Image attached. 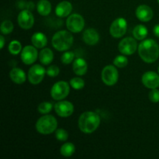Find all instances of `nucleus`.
<instances>
[{
    "label": "nucleus",
    "instance_id": "9b49d317",
    "mask_svg": "<svg viewBox=\"0 0 159 159\" xmlns=\"http://www.w3.org/2000/svg\"><path fill=\"white\" fill-rule=\"evenodd\" d=\"M17 22L18 24L22 29L29 30L34 26V17L30 10L28 9H23L19 13L17 17Z\"/></svg>",
    "mask_w": 159,
    "mask_h": 159
},
{
    "label": "nucleus",
    "instance_id": "6ab92c4d",
    "mask_svg": "<svg viewBox=\"0 0 159 159\" xmlns=\"http://www.w3.org/2000/svg\"><path fill=\"white\" fill-rule=\"evenodd\" d=\"M11 80L16 84H23L26 82V76L24 71L21 68H13L9 72Z\"/></svg>",
    "mask_w": 159,
    "mask_h": 159
},
{
    "label": "nucleus",
    "instance_id": "20e7f679",
    "mask_svg": "<svg viewBox=\"0 0 159 159\" xmlns=\"http://www.w3.org/2000/svg\"><path fill=\"white\" fill-rule=\"evenodd\" d=\"M57 121L52 115L41 116L36 123V130L41 134H50L57 130Z\"/></svg>",
    "mask_w": 159,
    "mask_h": 159
},
{
    "label": "nucleus",
    "instance_id": "4be33fe9",
    "mask_svg": "<svg viewBox=\"0 0 159 159\" xmlns=\"http://www.w3.org/2000/svg\"><path fill=\"white\" fill-rule=\"evenodd\" d=\"M37 12L43 16H47L51 12V4L48 0H40L37 2Z\"/></svg>",
    "mask_w": 159,
    "mask_h": 159
},
{
    "label": "nucleus",
    "instance_id": "2f4dec72",
    "mask_svg": "<svg viewBox=\"0 0 159 159\" xmlns=\"http://www.w3.org/2000/svg\"><path fill=\"white\" fill-rule=\"evenodd\" d=\"M60 72V69L56 65H51V66L48 67L47 69V75L50 77H56L59 75Z\"/></svg>",
    "mask_w": 159,
    "mask_h": 159
},
{
    "label": "nucleus",
    "instance_id": "4468645a",
    "mask_svg": "<svg viewBox=\"0 0 159 159\" xmlns=\"http://www.w3.org/2000/svg\"><path fill=\"white\" fill-rule=\"evenodd\" d=\"M143 85L147 88L153 89L159 87V75L155 71H147L141 78Z\"/></svg>",
    "mask_w": 159,
    "mask_h": 159
},
{
    "label": "nucleus",
    "instance_id": "c85d7f7f",
    "mask_svg": "<svg viewBox=\"0 0 159 159\" xmlns=\"http://www.w3.org/2000/svg\"><path fill=\"white\" fill-rule=\"evenodd\" d=\"M127 64H128V59L124 56V55L116 56L113 61V65L118 68H124V67L127 66Z\"/></svg>",
    "mask_w": 159,
    "mask_h": 159
},
{
    "label": "nucleus",
    "instance_id": "dca6fc26",
    "mask_svg": "<svg viewBox=\"0 0 159 159\" xmlns=\"http://www.w3.org/2000/svg\"><path fill=\"white\" fill-rule=\"evenodd\" d=\"M83 41L88 45H95L99 42V34L93 28H89L83 32L82 34Z\"/></svg>",
    "mask_w": 159,
    "mask_h": 159
},
{
    "label": "nucleus",
    "instance_id": "aec40b11",
    "mask_svg": "<svg viewBox=\"0 0 159 159\" xmlns=\"http://www.w3.org/2000/svg\"><path fill=\"white\" fill-rule=\"evenodd\" d=\"M31 42L34 47L41 49V48L46 47L47 43H48V38L43 33L37 32L33 34L32 37H31Z\"/></svg>",
    "mask_w": 159,
    "mask_h": 159
},
{
    "label": "nucleus",
    "instance_id": "e433bc0d",
    "mask_svg": "<svg viewBox=\"0 0 159 159\" xmlns=\"http://www.w3.org/2000/svg\"><path fill=\"white\" fill-rule=\"evenodd\" d=\"M158 3H159V0H158Z\"/></svg>",
    "mask_w": 159,
    "mask_h": 159
},
{
    "label": "nucleus",
    "instance_id": "f704fd0d",
    "mask_svg": "<svg viewBox=\"0 0 159 159\" xmlns=\"http://www.w3.org/2000/svg\"><path fill=\"white\" fill-rule=\"evenodd\" d=\"M0 42H1V49H2L3 47H4V44H5V38L4 37H3L2 35L0 36Z\"/></svg>",
    "mask_w": 159,
    "mask_h": 159
},
{
    "label": "nucleus",
    "instance_id": "bb28decb",
    "mask_svg": "<svg viewBox=\"0 0 159 159\" xmlns=\"http://www.w3.org/2000/svg\"><path fill=\"white\" fill-rule=\"evenodd\" d=\"M0 30L2 34H9L13 30V24L10 20H4L2 23Z\"/></svg>",
    "mask_w": 159,
    "mask_h": 159
},
{
    "label": "nucleus",
    "instance_id": "1a4fd4ad",
    "mask_svg": "<svg viewBox=\"0 0 159 159\" xmlns=\"http://www.w3.org/2000/svg\"><path fill=\"white\" fill-rule=\"evenodd\" d=\"M47 71L40 65H35L31 67L28 71V79L33 85H37L43 81Z\"/></svg>",
    "mask_w": 159,
    "mask_h": 159
},
{
    "label": "nucleus",
    "instance_id": "72a5a7b5",
    "mask_svg": "<svg viewBox=\"0 0 159 159\" xmlns=\"http://www.w3.org/2000/svg\"><path fill=\"white\" fill-rule=\"evenodd\" d=\"M153 32L156 37H159V24H157L156 26H155L153 29Z\"/></svg>",
    "mask_w": 159,
    "mask_h": 159
},
{
    "label": "nucleus",
    "instance_id": "f8f14e48",
    "mask_svg": "<svg viewBox=\"0 0 159 159\" xmlns=\"http://www.w3.org/2000/svg\"><path fill=\"white\" fill-rule=\"evenodd\" d=\"M38 57L37 48L31 45L25 47L21 52V60L25 65H32L37 61Z\"/></svg>",
    "mask_w": 159,
    "mask_h": 159
},
{
    "label": "nucleus",
    "instance_id": "39448f33",
    "mask_svg": "<svg viewBox=\"0 0 159 159\" xmlns=\"http://www.w3.org/2000/svg\"><path fill=\"white\" fill-rule=\"evenodd\" d=\"M70 93V87L68 82L60 81L54 84L51 90V97L55 100H62L68 96Z\"/></svg>",
    "mask_w": 159,
    "mask_h": 159
},
{
    "label": "nucleus",
    "instance_id": "2eb2a0df",
    "mask_svg": "<svg viewBox=\"0 0 159 159\" xmlns=\"http://www.w3.org/2000/svg\"><path fill=\"white\" fill-rule=\"evenodd\" d=\"M136 16L142 22H148L153 18V11L147 5H141L136 9Z\"/></svg>",
    "mask_w": 159,
    "mask_h": 159
},
{
    "label": "nucleus",
    "instance_id": "b1692460",
    "mask_svg": "<svg viewBox=\"0 0 159 159\" xmlns=\"http://www.w3.org/2000/svg\"><path fill=\"white\" fill-rule=\"evenodd\" d=\"M75 152V147L72 143L67 142L61 146L60 152L65 157H71Z\"/></svg>",
    "mask_w": 159,
    "mask_h": 159
},
{
    "label": "nucleus",
    "instance_id": "a878e982",
    "mask_svg": "<svg viewBox=\"0 0 159 159\" xmlns=\"http://www.w3.org/2000/svg\"><path fill=\"white\" fill-rule=\"evenodd\" d=\"M53 105L50 102H43L39 104L37 107V110L41 114H48L52 110Z\"/></svg>",
    "mask_w": 159,
    "mask_h": 159
},
{
    "label": "nucleus",
    "instance_id": "a211bd4d",
    "mask_svg": "<svg viewBox=\"0 0 159 159\" xmlns=\"http://www.w3.org/2000/svg\"><path fill=\"white\" fill-rule=\"evenodd\" d=\"M72 68L75 74H76L77 75H84L88 70V64L83 58L79 57L73 62Z\"/></svg>",
    "mask_w": 159,
    "mask_h": 159
},
{
    "label": "nucleus",
    "instance_id": "473e14b6",
    "mask_svg": "<svg viewBox=\"0 0 159 159\" xmlns=\"http://www.w3.org/2000/svg\"><path fill=\"white\" fill-rule=\"evenodd\" d=\"M149 99L152 102H159V90L157 89H153L152 91H150L148 94Z\"/></svg>",
    "mask_w": 159,
    "mask_h": 159
},
{
    "label": "nucleus",
    "instance_id": "ddd939ff",
    "mask_svg": "<svg viewBox=\"0 0 159 159\" xmlns=\"http://www.w3.org/2000/svg\"><path fill=\"white\" fill-rule=\"evenodd\" d=\"M54 110L61 117H68L74 112V106L69 101H59L54 105Z\"/></svg>",
    "mask_w": 159,
    "mask_h": 159
},
{
    "label": "nucleus",
    "instance_id": "f3484780",
    "mask_svg": "<svg viewBox=\"0 0 159 159\" xmlns=\"http://www.w3.org/2000/svg\"><path fill=\"white\" fill-rule=\"evenodd\" d=\"M72 11V5L68 1H62L57 5L55 13L59 17H66L70 15Z\"/></svg>",
    "mask_w": 159,
    "mask_h": 159
},
{
    "label": "nucleus",
    "instance_id": "c9c22d12",
    "mask_svg": "<svg viewBox=\"0 0 159 159\" xmlns=\"http://www.w3.org/2000/svg\"><path fill=\"white\" fill-rule=\"evenodd\" d=\"M158 73H159V67H158Z\"/></svg>",
    "mask_w": 159,
    "mask_h": 159
},
{
    "label": "nucleus",
    "instance_id": "cd10ccee",
    "mask_svg": "<svg viewBox=\"0 0 159 159\" xmlns=\"http://www.w3.org/2000/svg\"><path fill=\"white\" fill-rule=\"evenodd\" d=\"M70 85L74 89H82L85 86V82L82 79L79 77L73 78L70 80Z\"/></svg>",
    "mask_w": 159,
    "mask_h": 159
},
{
    "label": "nucleus",
    "instance_id": "412c9836",
    "mask_svg": "<svg viewBox=\"0 0 159 159\" xmlns=\"http://www.w3.org/2000/svg\"><path fill=\"white\" fill-rule=\"evenodd\" d=\"M54 59V53L50 48H43L39 54V60L40 63L44 65H48Z\"/></svg>",
    "mask_w": 159,
    "mask_h": 159
},
{
    "label": "nucleus",
    "instance_id": "6e6552de",
    "mask_svg": "<svg viewBox=\"0 0 159 159\" xmlns=\"http://www.w3.org/2000/svg\"><path fill=\"white\" fill-rule=\"evenodd\" d=\"M127 20L123 17L116 19L112 23L110 27V33L112 37L115 38H120L127 32Z\"/></svg>",
    "mask_w": 159,
    "mask_h": 159
},
{
    "label": "nucleus",
    "instance_id": "423d86ee",
    "mask_svg": "<svg viewBox=\"0 0 159 159\" xmlns=\"http://www.w3.org/2000/svg\"><path fill=\"white\" fill-rule=\"evenodd\" d=\"M102 80L108 86H113L117 82L119 79V74L116 68L113 65H107L102 69Z\"/></svg>",
    "mask_w": 159,
    "mask_h": 159
},
{
    "label": "nucleus",
    "instance_id": "f03ea898",
    "mask_svg": "<svg viewBox=\"0 0 159 159\" xmlns=\"http://www.w3.org/2000/svg\"><path fill=\"white\" fill-rule=\"evenodd\" d=\"M100 124V117L95 112L88 111L82 113L79 118V127L85 134L93 133Z\"/></svg>",
    "mask_w": 159,
    "mask_h": 159
},
{
    "label": "nucleus",
    "instance_id": "7ed1b4c3",
    "mask_svg": "<svg viewBox=\"0 0 159 159\" xmlns=\"http://www.w3.org/2000/svg\"><path fill=\"white\" fill-rule=\"evenodd\" d=\"M73 36L67 30H61L56 33L52 37V46L58 51H65L73 44Z\"/></svg>",
    "mask_w": 159,
    "mask_h": 159
},
{
    "label": "nucleus",
    "instance_id": "9d476101",
    "mask_svg": "<svg viewBox=\"0 0 159 159\" xmlns=\"http://www.w3.org/2000/svg\"><path fill=\"white\" fill-rule=\"evenodd\" d=\"M138 48V43L133 37H125L118 45L120 52L124 55H131L134 54Z\"/></svg>",
    "mask_w": 159,
    "mask_h": 159
},
{
    "label": "nucleus",
    "instance_id": "7c9ffc66",
    "mask_svg": "<svg viewBox=\"0 0 159 159\" xmlns=\"http://www.w3.org/2000/svg\"><path fill=\"white\" fill-rule=\"evenodd\" d=\"M55 137L58 141H66L68 138V133L65 129L59 128L55 130Z\"/></svg>",
    "mask_w": 159,
    "mask_h": 159
},
{
    "label": "nucleus",
    "instance_id": "c756f323",
    "mask_svg": "<svg viewBox=\"0 0 159 159\" xmlns=\"http://www.w3.org/2000/svg\"><path fill=\"white\" fill-rule=\"evenodd\" d=\"M74 57V52H72V51H66V52H65L62 54L61 59L62 63L65 64V65H68V64L71 63V62L73 61Z\"/></svg>",
    "mask_w": 159,
    "mask_h": 159
},
{
    "label": "nucleus",
    "instance_id": "0eeeda50",
    "mask_svg": "<svg viewBox=\"0 0 159 159\" xmlns=\"http://www.w3.org/2000/svg\"><path fill=\"white\" fill-rule=\"evenodd\" d=\"M66 26L68 30L72 33H79L84 29L85 20L81 15L78 13L69 16L66 20Z\"/></svg>",
    "mask_w": 159,
    "mask_h": 159
},
{
    "label": "nucleus",
    "instance_id": "393cba45",
    "mask_svg": "<svg viewBox=\"0 0 159 159\" xmlns=\"http://www.w3.org/2000/svg\"><path fill=\"white\" fill-rule=\"evenodd\" d=\"M22 51V45L18 40H12L9 44V51L13 55L20 54Z\"/></svg>",
    "mask_w": 159,
    "mask_h": 159
},
{
    "label": "nucleus",
    "instance_id": "5701e85b",
    "mask_svg": "<svg viewBox=\"0 0 159 159\" xmlns=\"http://www.w3.org/2000/svg\"><path fill=\"white\" fill-rule=\"evenodd\" d=\"M133 35L135 39L138 40H143L148 35V29L142 24L138 25L133 30Z\"/></svg>",
    "mask_w": 159,
    "mask_h": 159
},
{
    "label": "nucleus",
    "instance_id": "f257e3e1",
    "mask_svg": "<svg viewBox=\"0 0 159 159\" xmlns=\"http://www.w3.org/2000/svg\"><path fill=\"white\" fill-rule=\"evenodd\" d=\"M138 54L146 63H153L159 57V47L152 39L144 40L138 47Z\"/></svg>",
    "mask_w": 159,
    "mask_h": 159
}]
</instances>
